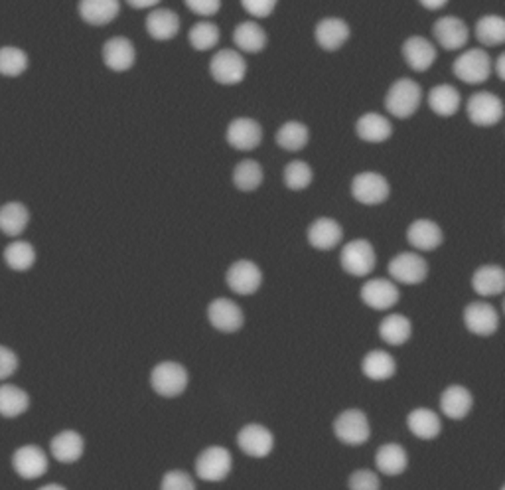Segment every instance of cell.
I'll list each match as a JSON object with an SVG mask.
<instances>
[{
	"label": "cell",
	"mask_w": 505,
	"mask_h": 490,
	"mask_svg": "<svg viewBox=\"0 0 505 490\" xmlns=\"http://www.w3.org/2000/svg\"><path fill=\"white\" fill-rule=\"evenodd\" d=\"M425 93L419 82L401 77L389 85L385 93V109L395 119H409L421 109Z\"/></svg>",
	"instance_id": "1"
},
{
	"label": "cell",
	"mask_w": 505,
	"mask_h": 490,
	"mask_svg": "<svg viewBox=\"0 0 505 490\" xmlns=\"http://www.w3.org/2000/svg\"><path fill=\"white\" fill-rule=\"evenodd\" d=\"M189 386V372L176 360L158 362L150 372V388L158 398L174 399L184 394Z\"/></svg>",
	"instance_id": "2"
},
{
	"label": "cell",
	"mask_w": 505,
	"mask_h": 490,
	"mask_svg": "<svg viewBox=\"0 0 505 490\" xmlns=\"http://www.w3.org/2000/svg\"><path fill=\"white\" fill-rule=\"evenodd\" d=\"M332 431L341 445L359 447V445H365L372 438V423H369V417L364 409L349 407L338 414L332 423Z\"/></svg>",
	"instance_id": "3"
},
{
	"label": "cell",
	"mask_w": 505,
	"mask_h": 490,
	"mask_svg": "<svg viewBox=\"0 0 505 490\" xmlns=\"http://www.w3.org/2000/svg\"><path fill=\"white\" fill-rule=\"evenodd\" d=\"M207 69H210V76L215 84L231 87L245 82L249 66L241 52L236 48H223L213 53Z\"/></svg>",
	"instance_id": "4"
},
{
	"label": "cell",
	"mask_w": 505,
	"mask_h": 490,
	"mask_svg": "<svg viewBox=\"0 0 505 490\" xmlns=\"http://www.w3.org/2000/svg\"><path fill=\"white\" fill-rule=\"evenodd\" d=\"M493 60L484 48L464 50L453 61V74L466 85H482L492 76Z\"/></svg>",
	"instance_id": "5"
},
{
	"label": "cell",
	"mask_w": 505,
	"mask_h": 490,
	"mask_svg": "<svg viewBox=\"0 0 505 490\" xmlns=\"http://www.w3.org/2000/svg\"><path fill=\"white\" fill-rule=\"evenodd\" d=\"M351 198L362 206H381L391 196V184L381 173L364 171L351 178Z\"/></svg>",
	"instance_id": "6"
},
{
	"label": "cell",
	"mask_w": 505,
	"mask_h": 490,
	"mask_svg": "<svg viewBox=\"0 0 505 490\" xmlns=\"http://www.w3.org/2000/svg\"><path fill=\"white\" fill-rule=\"evenodd\" d=\"M340 265L351 277H367L375 271L377 253L373 244L365 237H356L340 252Z\"/></svg>",
	"instance_id": "7"
},
{
	"label": "cell",
	"mask_w": 505,
	"mask_h": 490,
	"mask_svg": "<svg viewBox=\"0 0 505 490\" xmlns=\"http://www.w3.org/2000/svg\"><path fill=\"white\" fill-rule=\"evenodd\" d=\"M194 469H196V477L204 480V483H212V485L223 483L233 470L231 451L221 447V445L205 447L200 455H197Z\"/></svg>",
	"instance_id": "8"
},
{
	"label": "cell",
	"mask_w": 505,
	"mask_h": 490,
	"mask_svg": "<svg viewBox=\"0 0 505 490\" xmlns=\"http://www.w3.org/2000/svg\"><path fill=\"white\" fill-rule=\"evenodd\" d=\"M505 107L503 101L495 93L476 92L466 101V115L474 127L490 129L500 125L503 119Z\"/></svg>",
	"instance_id": "9"
},
{
	"label": "cell",
	"mask_w": 505,
	"mask_h": 490,
	"mask_svg": "<svg viewBox=\"0 0 505 490\" xmlns=\"http://www.w3.org/2000/svg\"><path fill=\"white\" fill-rule=\"evenodd\" d=\"M387 271H389L391 281L414 287V285L427 281L429 261L419 252H401L387 265Z\"/></svg>",
	"instance_id": "10"
},
{
	"label": "cell",
	"mask_w": 505,
	"mask_h": 490,
	"mask_svg": "<svg viewBox=\"0 0 505 490\" xmlns=\"http://www.w3.org/2000/svg\"><path fill=\"white\" fill-rule=\"evenodd\" d=\"M207 323L221 334H236L245 326V313L233 299L218 297L213 299L205 310Z\"/></svg>",
	"instance_id": "11"
},
{
	"label": "cell",
	"mask_w": 505,
	"mask_h": 490,
	"mask_svg": "<svg viewBox=\"0 0 505 490\" xmlns=\"http://www.w3.org/2000/svg\"><path fill=\"white\" fill-rule=\"evenodd\" d=\"M263 271L261 267L251 260H237L233 261L228 271H225V283L231 293L239 297H251L263 287Z\"/></svg>",
	"instance_id": "12"
},
{
	"label": "cell",
	"mask_w": 505,
	"mask_h": 490,
	"mask_svg": "<svg viewBox=\"0 0 505 490\" xmlns=\"http://www.w3.org/2000/svg\"><path fill=\"white\" fill-rule=\"evenodd\" d=\"M263 125L257 119L241 115V117L231 119L228 129H225V142L239 153H251L261 147L263 142Z\"/></svg>",
	"instance_id": "13"
},
{
	"label": "cell",
	"mask_w": 505,
	"mask_h": 490,
	"mask_svg": "<svg viewBox=\"0 0 505 490\" xmlns=\"http://www.w3.org/2000/svg\"><path fill=\"white\" fill-rule=\"evenodd\" d=\"M237 447L251 459H265L275 449V435L263 423H247L237 433Z\"/></svg>",
	"instance_id": "14"
},
{
	"label": "cell",
	"mask_w": 505,
	"mask_h": 490,
	"mask_svg": "<svg viewBox=\"0 0 505 490\" xmlns=\"http://www.w3.org/2000/svg\"><path fill=\"white\" fill-rule=\"evenodd\" d=\"M351 38V26L340 16H326L314 26V42L324 52H338Z\"/></svg>",
	"instance_id": "15"
},
{
	"label": "cell",
	"mask_w": 505,
	"mask_h": 490,
	"mask_svg": "<svg viewBox=\"0 0 505 490\" xmlns=\"http://www.w3.org/2000/svg\"><path fill=\"white\" fill-rule=\"evenodd\" d=\"M432 36L435 42L442 50L446 52H458L464 50L466 44L470 42V28L468 24L458 16H440L438 20L432 24Z\"/></svg>",
	"instance_id": "16"
},
{
	"label": "cell",
	"mask_w": 505,
	"mask_h": 490,
	"mask_svg": "<svg viewBox=\"0 0 505 490\" xmlns=\"http://www.w3.org/2000/svg\"><path fill=\"white\" fill-rule=\"evenodd\" d=\"M464 326L476 336H493L500 328V315L492 302L472 301L464 309Z\"/></svg>",
	"instance_id": "17"
},
{
	"label": "cell",
	"mask_w": 505,
	"mask_h": 490,
	"mask_svg": "<svg viewBox=\"0 0 505 490\" xmlns=\"http://www.w3.org/2000/svg\"><path fill=\"white\" fill-rule=\"evenodd\" d=\"M359 299L372 310H389L401 299V291L397 283L387 277H375L364 283L359 291Z\"/></svg>",
	"instance_id": "18"
},
{
	"label": "cell",
	"mask_w": 505,
	"mask_h": 490,
	"mask_svg": "<svg viewBox=\"0 0 505 490\" xmlns=\"http://www.w3.org/2000/svg\"><path fill=\"white\" fill-rule=\"evenodd\" d=\"M401 56L407 68L417 71V74H422V71H429L432 66H435V61L438 58V50L435 44L425 38V36L414 34L403 42Z\"/></svg>",
	"instance_id": "19"
},
{
	"label": "cell",
	"mask_w": 505,
	"mask_h": 490,
	"mask_svg": "<svg viewBox=\"0 0 505 490\" xmlns=\"http://www.w3.org/2000/svg\"><path fill=\"white\" fill-rule=\"evenodd\" d=\"M101 58L103 64L115 71V74H124V71H131L134 64H137V48H134L131 38L113 36V38L103 44Z\"/></svg>",
	"instance_id": "20"
},
{
	"label": "cell",
	"mask_w": 505,
	"mask_h": 490,
	"mask_svg": "<svg viewBox=\"0 0 505 490\" xmlns=\"http://www.w3.org/2000/svg\"><path fill=\"white\" fill-rule=\"evenodd\" d=\"M306 239H309L310 247L318 249V252H332L344 239V228L336 218L320 216L310 221L309 229H306Z\"/></svg>",
	"instance_id": "21"
},
{
	"label": "cell",
	"mask_w": 505,
	"mask_h": 490,
	"mask_svg": "<svg viewBox=\"0 0 505 490\" xmlns=\"http://www.w3.org/2000/svg\"><path fill=\"white\" fill-rule=\"evenodd\" d=\"M407 242L419 253L437 252L445 244V231L430 218H419L407 228Z\"/></svg>",
	"instance_id": "22"
},
{
	"label": "cell",
	"mask_w": 505,
	"mask_h": 490,
	"mask_svg": "<svg viewBox=\"0 0 505 490\" xmlns=\"http://www.w3.org/2000/svg\"><path fill=\"white\" fill-rule=\"evenodd\" d=\"M180 26H182L180 16L164 6L152 8L147 18H144V28H147V34L155 42L174 40L180 32Z\"/></svg>",
	"instance_id": "23"
},
{
	"label": "cell",
	"mask_w": 505,
	"mask_h": 490,
	"mask_svg": "<svg viewBox=\"0 0 505 490\" xmlns=\"http://www.w3.org/2000/svg\"><path fill=\"white\" fill-rule=\"evenodd\" d=\"M393 131L391 119L377 111H367L356 121V135L367 145H383L393 137Z\"/></svg>",
	"instance_id": "24"
},
{
	"label": "cell",
	"mask_w": 505,
	"mask_h": 490,
	"mask_svg": "<svg viewBox=\"0 0 505 490\" xmlns=\"http://www.w3.org/2000/svg\"><path fill=\"white\" fill-rule=\"evenodd\" d=\"M12 467L22 478H40L48 473L50 461L48 455L40 449L38 445H24V447L16 449L12 457Z\"/></svg>",
	"instance_id": "25"
},
{
	"label": "cell",
	"mask_w": 505,
	"mask_h": 490,
	"mask_svg": "<svg viewBox=\"0 0 505 490\" xmlns=\"http://www.w3.org/2000/svg\"><path fill=\"white\" fill-rule=\"evenodd\" d=\"M474 407V396L466 386L453 384L440 394V412L453 422H462L470 415Z\"/></svg>",
	"instance_id": "26"
},
{
	"label": "cell",
	"mask_w": 505,
	"mask_h": 490,
	"mask_svg": "<svg viewBox=\"0 0 505 490\" xmlns=\"http://www.w3.org/2000/svg\"><path fill=\"white\" fill-rule=\"evenodd\" d=\"M375 469L383 477H401L409 469V453L399 443H383L375 451Z\"/></svg>",
	"instance_id": "27"
},
{
	"label": "cell",
	"mask_w": 505,
	"mask_h": 490,
	"mask_svg": "<svg viewBox=\"0 0 505 490\" xmlns=\"http://www.w3.org/2000/svg\"><path fill=\"white\" fill-rule=\"evenodd\" d=\"M233 44L241 53H261L269 46V34L257 20H243L233 28Z\"/></svg>",
	"instance_id": "28"
},
{
	"label": "cell",
	"mask_w": 505,
	"mask_h": 490,
	"mask_svg": "<svg viewBox=\"0 0 505 490\" xmlns=\"http://www.w3.org/2000/svg\"><path fill=\"white\" fill-rule=\"evenodd\" d=\"M77 11L81 20L89 26H107L121 14V0H79Z\"/></svg>",
	"instance_id": "29"
},
{
	"label": "cell",
	"mask_w": 505,
	"mask_h": 490,
	"mask_svg": "<svg viewBox=\"0 0 505 490\" xmlns=\"http://www.w3.org/2000/svg\"><path fill=\"white\" fill-rule=\"evenodd\" d=\"M429 109L442 119L454 117L462 107V95L453 84H438L429 89L427 93Z\"/></svg>",
	"instance_id": "30"
},
{
	"label": "cell",
	"mask_w": 505,
	"mask_h": 490,
	"mask_svg": "<svg viewBox=\"0 0 505 490\" xmlns=\"http://www.w3.org/2000/svg\"><path fill=\"white\" fill-rule=\"evenodd\" d=\"M407 430L421 441H432L442 433V420L435 409L414 407L407 415Z\"/></svg>",
	"instance_id": "31"
},
{
	"label": "cell",
	"mask_w": 505,
	"mask_h": 490,
	"mask_svg": "<svg viewBox=\"0 0 505 490\" xmlns=\"http://www.w3.org/2000/svg\"><path fill=\"white\" fill-rule=\"evenodd\" d=\"M472 289L480 297H498L505 291V271L501 265H480L472 275Z\"/></svg>",
	"instance_id": "32"
},
{
	"label": "cell",
	"mask_w": 505,
	"mask_h": 490,
	"mask_svg": "<svg viewBox=\"0 0 505 490\" xmlns=\"http://www.w3.org/2000/svg\"><path fill=\"white\" fill-rule=\"evenodd\" d=\"M50 451L56 461L66 462V465H71V462H77L85 453V439L74 430H66L60 431L56 438L52 439L50 443Z\"/></svg>",
	"instance_id": "33"
},
{
	"label": "cell",
	"mask_w": 505,
	"mask_h": 490,
	"mask_svg": "<svg viewBox=\"0 0 505 490\" xmlns=\"http://www.w3.org/2000/svg\"><path fill=\"white\" fill-rule=\"evenodd\" d=\"M275 142L278 145V149L286 150V153H301L310 142V129L309 125L302 121H285L281 127L277 129L275 135Z\"/></svg>",
	"instance_id": "34"
},
{
	"label": "cell",
	"mask_w": 505,
	"mask_h": 490,
	"mask_svg": "<svg viewBox=\"0 0 505 490\" xmlns=\"http://www.w3.org/2000/svg\"><path fill=\"white\" fill-rule=\"evenodd\" d=\"M263 181H265V171L255 158H243L233 166L231 182L243 194L257 192L261 186H263Z\"/></svg>",
	"instance_id": "35"
},
{
	"label": "cell",
	"mask_w": 505,
	"mask_h": 490,
	"mask_svg": "<svg viewBox=\"0 0 505 490\" xmlns=\"http://www.w3.org/2000/svg\"><path fill=\"white\" fill-rule=\"evenodd\" d=\"M379 338L389 346H403L411 341L413 336V323L409 317L401 313L387 315L381 323H379Z\"/></svg>",
	"instance_id": "36"
},
{
	"label": "cell",
	"mask_w": 505,
	"mask_h": 490,
	"mask_svg": "<svg viewBox=\"0 0 505 490\" xmlns=\"http://www.w3.org/2000/svg\"><path fill=\"white\" fill-rule=\"evenodd\" d=\"M362 372L372 382H387L397 374V360L387 350H369L362 360Z\"/></svg>",
	"instance_id": "37"
},
{
	"label": "cell",
	"mask_w": 505,
	"mask_h": 490,
	"mask_svg": "<svg viewBox=\"0 0 505 490\" xmlns=\"http://www.w3.org/2000/svg\"><path fill=\"white\" fill-rule=\"evenodd\" d=\"M474 34L484 48H500L505 42V20L500 14H484L477 18Z\"/></svg>",
	"instance_id": "38"
},
{
	"label": "cell",
	"mask_w": 505,
	"mask_h": 490,
	"mask_svg": "<svg viewBox=\"0 0 505 490\" xmlns=\"http://www.w3.org/2000/svg\"><path fill=\"white\" fill-rule=\"evenodd\" d=\"M30 221V212L20 202H8L0 208V231L11 237L20 236Z\"/></svg>",
	"instance_id": "39"
},
{
	"label": "cell",
	"mask_w": 505,
	"mask_h": 490,
	"mask_svg": "<svg viewBox=\"0 0 505 490\" xmlns=\"http://www.w3.org/2000/svg\"><path fill=\"white\" fill-rule=\"evenodd\" d=\"M220 38H221L220 26L212 20H205V18L197 20L188 32L189 46H192L196 52H210L213 48H218Z\"/></svg>",
	"instance_id": "40"
},
{
	"label": "cell",
	"mask_w": 505,
	"mask_h": 490,
	"mask_svg": "<svg viewBox=\"0 0 505 490\" xmlns=\"http://www.w3.org/2000/svg\"><path fill=\"white\" fill-rule=\"evenodd\" d=\"M283 182L291 192L309 190L314 182L312 166L301 158L291 160L283 171Z\"/></svg>",
	"instance_id": "41"
},
{
	"label": "cell",
	"mask_w": 505,
	"mask_h": 490,
	"mask_svg": "<svg viewBox=\"0 0 505 490\" xmlns=\"http://www.w3.org/2000/svg\"><path fill=\"white\" fill-rule=\"evenodd\" d=\"M30 406V396L22 388L12 384L0 386V415L18 417Z\"/></svg>",
	"instance_id": "42"
},
{
	"label": "cell",
	"mask_w": 505,
	"mask_h": 490,
	"mask_svg": "<svg viewBox=\"0 0 505 490\" xmlns=\"http://www.w3.org/2000/svg\"><path fill=\"white\" fill-rule=\"evenodd\" d=\"M4 261L14 271H28L36 263V249L28 242H14L4 249Z\"/></svg>",
	"instance_id": "43"
},
{
	"label": "cell",
	"mask_w": 505,
	"mask_h": 490,
	"mask_svg": "<svg viewBox=\"0 0 505 490\" xmlns=\"http://www.w3.org/2000/svg\"><path fill=\"white\" fill-rule=\"evenodd\" d=\"M28 69V56L26 52L14 46L0 48V74L6 77H18Z\"/></svg>",
	"instance_id": "44"
},
{
	"label": "cell",
	"mask_w": 505,
	"mask_h": 490,
	"mask_svg": "<svg viewBox=\"0 0 505 490\" xmlns=\"http://www.w3.org/2000/svg\"><path fill=\"white\" fill-rule=\"evenodd\" d=\"M158 490H197V486L192 475L182 469H172L162 475Z\"/></svg>",
	"instance_id": "45"
},
{
	"label": "cell",
	"mask_w": 505,
	"mask_h": 490,
	"mask_svg": "<svg viewBox=\"0 0 505 490\" xmlns=\"http://www.w3.org/2000/svg\"><path fill=\"white\" fill-rule=\"evenodd\" d=\"M348 490H381V477L372 469H357L348 477Z\"/></svg>",
	"instance_id": "46"
},
{
	"label": "cell",
	"mask_w": 505,
	"mask_h": 490,
	"mask_svg": "<svg viewBox=\"0 0 505 490\" xmlns=\"http://www.w3.org/2000/svg\"><path fill=\"white\" fill-rule=\"evenodd\" d=\"M241 6L252 20H263L277 11L278 0H241Z\"/></svg>",
	"instance_id": "47"
},
{
	"label": "cell",
	"mask_w": 505,
	"mask_h": 490,
	"mask_svg": "<svg viewBox=\"0 0 505 490\" xmlns=\"http://www.w3.org/2000/svg\"><path fill=\"white\" fill-rule=\"evenodd\" d=\"M184 4L189 12L205 18V20L221 11V0H184Z\"/></svg>",
	"instance_id": "48"
},
{
	"label": "cell",
	"mask_w": 505,
	"mask_h": 490,
	"mask_svg": "<svg viewBox=\"0 0 505 490\" xmlns=\"http://www.w3.org/2000/svg\"><path fill=\"white\" fill-rule=\"evenodd\" d=\"M16 370L18 356L11 349H6V346H0V380H8Z\"/></svg>",
	"instance_id": "49"
},
{
	"label": "cell",
	"mask_w": 505,
	"mask_h": 490,
	"mask_svg": "<svg viewBox=\"0 0 505 490\" xmlns=\"http://www.w3.org/2000/svg\"><path fill=\"white\" fill-rule=\"evenodd\" d=\"M124 3L134 8V11H152V8L160 4V0H124Z\"/></svg>",
	"instance_id": "50"
},
{
	"label": "cell",
	"mask_w": 505,
	"mask_h": 490,
	"mask_svg": "<svg viewBox=\"0 0 505 490\" xmlns=\"http://www.w3.org/2000/svg\"><path fill=\"white\" fill-rule=\"evenodd\" d=\"M448 3H450V0H419V4L425 8V11H430V12L442 11V8L448 6Z\"/></svg>",
	"instance_id": "51"
},
{
	"label": "cell",
	"mask_w": 505,
	"mask_h": 490,
	"mask_svg": "<svg viewBox=\"0 0 505 490\" xmlns=\"http://www.w3.org/2000/svg\"><path fill=\"white\" fill-rule=\"evenodd\" d=\"M492 74L498 76L500 82H503V79H505V53H500V56L493 60V64H492Z\"/></svg>",
	"instance_id": "52"
},
{
	"label": "cell",
	"mask_w": 505,
	"mask_h": 490,
	"mask_svg": "<svg viewBox=\"0 0 505 490\" xmlns=\"http://www.w3.org/2000/svg\"><path fill=\"white\" fill-rule=\"evenodd\" d=\"M38 490H68V488L61 486V485H46V486H42Z\"/></svg>",
	"instance_id": "53"
}]
</instances>
